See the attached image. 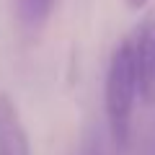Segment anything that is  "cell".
<instances>
[{"instance_id": "cell-1", "label": "cell", "mask_w": 155, "mask_h": 155, "mask_svg": "<svg viewBox=\"0 0 155 155\" xmlns=\"http://www.w3.org/2000/svg\"><path fill=\"white\" fill-rule=\"evenodd\" d=\"M137 72H134L129 39L114 49L106 72V122L114 147L124 150L132 137V114L137 101Z\"/></svg>"}, {"instance_id": "cell-2", "label": "cell", "mask_w": 155, "mask_h": 155, "mask_svg": "<svg viewBox=\"0 0 155 155\" xmlns=\"http://www.w3.org/2000/svg\"><path fill=\"white\" fill-rule=\"evenodd\" d=\"M132 47L134 72H137V93L145 104H155V13L142 18L134 36L129 39Z\"/></svg>"}, {"instance_id": "cell-3", "label": "cell", "mask_w": 155, "mask_h": 155, "mask_svg": "<svg viewBox=\"0 0 155 155\" xmlns=\"http://www.w3.org/2000/svg\"><path fill=\"white\" fill-rule=\"evenodd\" d=\"M0 155H31L26 127L8 93H0Z\"/></svg>"}, {"instance_id": "cell-4", "label": "cell", "mask_w": 155, "mask_h": 155, "mask_svg": "<svg viewBox=\"0 0 155 155\" xmlns=\"http://www.w3.org/2000/svg\"><path fill=\"white\" fill-rule=\"evenodd\" d=\"M13 3H16V16L21 26L28 31H36L49 21L57 0H13Z\"/></svg>"}, {"instance_id": "cell-5", "label": "cell", "mask_w": 155, "mask_h": 155, "mask_svg": "<svg viewBox=\"0 0 155 155\" xmlns=\"http://www.w3.org/2000/svg\"><path fill=\"white\" fill-rule=\"evenodd\" d=\"M80 155H106L104 147H101V134L96 129H91L83 140V147H80Z\"/></svg>"}, {"instance_id": "cell-6", "label": "cell", "mask_w": 155, "mask_h": 155, "mask_svg": "<svg viewBox=\"0 0 155 155\" xmlns=\"http://www.w3.org/2000/svg\"><path fill=\"white\" fill-rule=\"evenodd\" d=\"M147 3H150V0H124V5H127L129 11H134V13H137V11H145Z\"/></svg>"}]
</instances>
